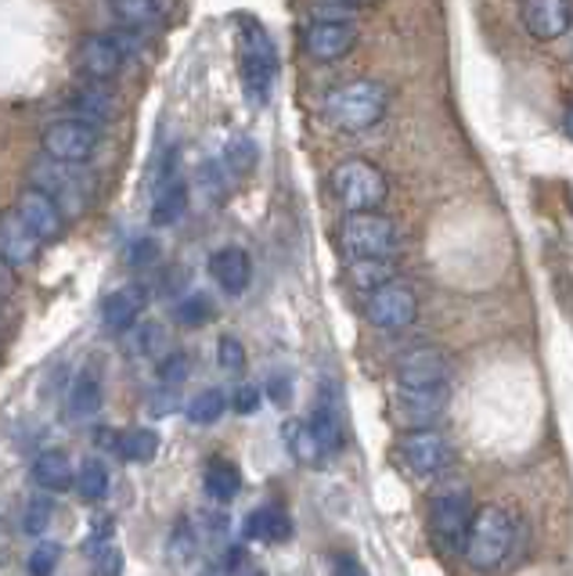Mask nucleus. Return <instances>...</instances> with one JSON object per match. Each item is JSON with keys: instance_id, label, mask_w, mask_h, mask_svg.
<instances>
[{"instance_id": "obj_4", "label": "nucleus", "mask_w": 573, "mask_h": 576, "mask_svg": "<svg viewBox=\"0 0 573 576\" xmlns=\"http://www.w3.org/2000/svg\"><path fill=\"white\" fill-rule=\"evenodd\" d=\"M239 55H242L245 98H250L253 104H267L271 90H275V76H278V47H275L271 33L260 22L242 19Z\"/></svg>"}, {"instance_id": "obj_45", "label": "nucleus", "mask_w": 573, "mask_h": 576, "mask_svg": "<svg viewBox=\"0 0 573 576\" xmlns=\"http://www.w3.org/2000/svg\"><path fill=\"white\" fill-rule=\"evenodd\" d=\"M199 533H206L210 541H220V536L228 533V519H224V516H202Z\"/></svg>"}, {"instance_id": "obj_28", "label": "nucleus", "mask_w": 573, "mask_h": 576, "mask_svg": "<svg viewBox=\"0 0 573 576\" xmlns=\"http://www.w3.org/2000/svg\"><path fill=\"white\" fill-rule=\"evenodd\" d=\"M69 104H73V112L80 115V120H87V123H95V126H101V123H109L112 115H115V101H112V95L106 87H98V80L90 84V87H80V90H73V98H69Z\"/></svg>"}, {"instance_id": "obj_43", "label": "nucleus", "mask_w": 573, "mask_h": 576, "mask_svg": "<svg viewBox=\"0 0 573 576\" xmlns=\"http://www.w3.org/2000/svg\"><path fill=\"white\" fill-rule=\"evenodd\" d=\"M267 397L275 400L278 408H285V403L293 400V383H289V378H285V375H275V378H271V383H267Z\"/></svg>"}, {"instance_id": "obj_5", "label": "nucleus", "mask_w": 573, "mask_h": 576, "mask_svg": "<svg viewBox=\"0 0 573 576\" xmlns=\"http://www.w3.org/2000/svg\"><path fill=\"white\" fill-rule=\"evenodd\" d=\"M469 522H473L469 487H448L429 501V536H433L440 555H465Z\"/></svg>"}, {"instance_id": "obj_10", "label": "nucleus", "mask_w": 573, "mask_h": 576, "mask_svg": "<svg viewBox=\"0 0 573 576\" xmlns=\"http://www.w3.org/2000/svg\"><path fill=\"white\" fill-rule=\"evenodd\" d=\"M41 148L51 159H62V163H90L95 152L101 148V130L87 120H62V123H51L44 134H41Z\"/></svg>"}, {"instance_id": "obj_34", "label": "nucleus", "mask_w": 573, "mask_h": 576, "mask_svg": "<svg viewBox=\"0 0 573 576\" xmlns=\"http://www.w3.org/2000/svg\"><path fill=\"white\" fill-rule=\"evenodd\" d=\"M51 519H55V501L47 497V490L41 497H33L30 505H25V516H22V530L30 533V536H41L47 527H51Z\"/></svg>"}, {"instance_id": "obj_20", "label": "nucleus", "mask_w": 573, "mask_h": 576, "mask_svg": "<svg viewBox=\"0 0 573 576\" xmlns=\"http://www.w3.org/2000/svg\"><path fill=\"white\" fill-rule=\"evenodd\" d=\"M570 22L573 15L566 0H524V25L533 41H559Z\"/></svg>"}, {"instance_id": "obj_7", "label": "nucleus", "mask_w": 573, "mask_h": 576, "mask_svg": "<svg viewBox=\"0 0 573 576\" xmlns=\"http://www.w3.org/2000/svg\"><path fill=\"white\" fill-rule=\"evenodd\" d=\"M332 195L346 209H379L386 202V177L368 159H346L329 177Z\"/></svg>"}, {"instance_id": "obj_16", "label": "nucleus", "mask_w": 573, "mask_h": 576, "mask_svg": "<svg viewBox=\"0 0 573 576\" xmlns=\"http://www.w3.org/2000/svg\"><path fill=\"white\" fill-rule=\"evenodd\" d=\"M354 44H357V33H354V25H350L346 19H315L307 25V33H304L307 55L318 58V62L343 58Z\"/></svg>"}, {"instance_id": "obj_49", "label": "nucleus", "mask_w": 573, "mask_h": 576, "mask_svg": "<svg viewBox=\"0 0 573 576\" xmlns=\"http://www.w3.org/2000/svg\"><path fill=\"white\" fill-rule=\"evenodd\" d=\"M361 4H368V0H361Z\"/></svg>"}, {"instance_id": "obj_39", "label": "nucleus", "mask_w": 573, "mask_h": 576, "mask_svg": "<svg viewBox=\"0 0 573 576\" xmlns=\"http://www.w3.org/2000/svg\"><path fill=\"white\" fill-rule=\"evenodd\" d=\"M58 562H62V544L44 541V544H36L33 552H30V562H25V569H30L33 576H47V573L58 569Z\"/></svg>"}, {"instance_id": "obj_24", "label": "nucleus", "mask_w": 573, "mask_h": 576, "mask_svg": "<svg viewBox=\"0 0 573 576\" xmlns=\"http://www.w3.org/2000/svg\"><path fill=\"white\" fill-rule=\"evenodd\" d=\"M202 490H206L210 501L231 505L234 497H239V490H242L239 465L228 462V457H210V462H206V473H202Z\"/></svg>"}, {"instance_id": "obj_9", "label": "nucleus", "mask_w": 573, "mask_h": 576, "mask_svg": "<svg viewBox=\"0 0 573 576\" xmlns=\"http://www.w3.org/2000/svg\"><path fill=\"white\" fill-rule=\"evenodd\" d=\"M188 209V185L177 174L174 152L166 148L159 159L152 163V224L155 228H170L185 217Z\"/></svg>"}, {"instance_id": "obj_31", "label": "nucleus", "mask_w": 573, "mask_h": 576, "mask_svg": "<svg viewBox=\"0 0 573 576\" xmlns=\"http://www.w3.org/2000/svg\"><path fill=\"white\" fill-rule=\"evenodd\" d=\"M228 403H231V400H228L220 389H202L199 397H191V400H188L185 414H188V422H191V425H213V422H220V418H224Z\"/></svg>"}, {"instance_id": "obj_42", "label": "nucleus", "mask_w": 573, "mask_h": 576, "mask_svg": "<svg viewBox=\"0 0 573 576\" xmlns=\"http://www.w3.org/2000/svg\"><path fill=\"white\" fill-rule=\"evenodd\" d=\"M163 389H155L152 397H148V411L152 414H170L177 403H180V397H177V386H166V383H159Z\"/></svg>"}, {"instance_id": "obj_23", "label": "nucleus", "mask_w": 573, "mask_h": 576, "mask_svg": "<svg viewBox=\"0 0 573 576\" xmlns=\"http://www.w3.org/2000/svg\"><path fill=\"white\" fill-rule=\"evenodd\" d=\"M101 403H106V392H101V383L90 372L76 375L69 383V392H65V414L73 418V422H90Z\"/></svg>"}, {"instance_id": "obj_36", "label": "nucleus", "mask_w": 573, "mask_h": 576, "mask_svg": "<svg viewBox=\"0 0 573 576\" xmlns=\"http://www.w3.org/2000/svg\"><path fill=\"white\" fill-rule=\"evenodd\" d=\"M170 558L174 562H188L195 552H199V530L191 527L188 519H177V527H174V533H170Z\"/></svg>"}, {"instance_id": "obj_33", "label": "nucleus", "mask_w": 573, "mask_h": 576, "mask_svg": "<svg viewBox=\"0 0 573 576\" xmlns=\"http://www.w3.org/2000/svg\"><path fill=\"white\" fill-rule=\"evenodd\" d=\"M256 159H260V148H256V141H253V137L239 134V137H231V141H228V148H224V166L231 169L234 177L250 174V169L256 166Z\"/></svg>"}, {"instance_id": "obj_32", "label": "nucleus", "mask_w": 573, "mask_h": 576, "mask_svg": "<svg viewBox=\"0 0 573 576\" xmlns=\"http://www.w3.org/2000/svg\"><path fill=\"white\" fill-rule=\"evenodd\" d=\"M213 313H217V307H213V299L206 296V292H191V296H185L174 307V318L185 324V329H199V324H210Z\"/></svg>"}, {"instance_id": "obj_26", "label": "nucleus", "mask_w": 573, "mask_h": 576, "mask_svg": "<svg viewBox=\"0 0 573 576\" xmlns=\"http://www.w3.org/2000/svg\"><path fill=\"white\" fill-rule=\"evenodd\" d=\"M112 451L130 465H148L155 454H159V432L145 429V425H130L123 432H115Z\"/></svg>"}, {"instance_id": "obj_35", "label": "nucleus", "mask_w": 573, "mask_h": 576, "mask_svg": "<svg viewBox=\"0 0 573 576\" xmlns=\"http://www.w3.org/2000/svg\"><path fill=\"white\" fill-rule=\"evenodd\" d=\"M350 278H354V285L361 288V292H372V288H379L383 281H389V259H354Z\"/></svg>"}, {"instance_id": "obj_29", "label": "nucleus", "mask_w": 573, "mask_h": 576, "mask_svg": "<svg viewBox=\"0 0 573 576\" xmlns=\"http://www.w3.org/2000/svg\"><path fill=\"white\" fill-rule=\"evenodd\" d=\"M109 11L134 30H152L163 22V0H109Z\"/></svg>"}, {"instance_id": "obj_18", "label": "nucleus", "mask_w": 573, "mask_h": 576, "mask_svg": "<svg viewBox=\"0 0 573 576\" xmlns=\"http://www.w3.org/2000/svg\"><path fill=\"white\" fill-rule=\"evenodd\" d=\"M76 62H80L84 76H90V80L106 84V80H115V76L123 73L126 65V55L123 47L115 44V36H87V41L80 44V55H76Z\"/></svg>"}, {"instance_id": "obj_15", "label": "nucleus", "mask_w": 573, "mask_h": 576, "mask_svg": "<svg viewBox=\"0 0 573 576\" xmlns=\"http://www.w3.org/2000/svg\"><path fill=\"white\" fill-rule=\"evenodd\" d=\"M394 378H397V386H448L451 361L444 357V350L419 346L397 361Z\"/></svg>"}, {"instance_id": "obj_25", "label": "nucleus", "mask_w": 573, "mask_h": 576, "mask_svg": "<svg viewBox=\"0 0 573 576\" xmlns=\"http://www.w3.org/2000/svg\"><path fill=\"white\" fill-rule=\"evenodd\" d=\"M33 483L47 494H62L69 490L76 483V468L69 462V454L62 451H44L41 457L33 462Z\"/></svg>"}, {"instance_id": "obj_44", "label": "nucleus", "mask_w": 573, "mask_h": 576, "mask_svg": "<svg viewBox=\"0 0 573 576\" xmlns=\"http://www.w3.org/2000/svg\"><path fill=\"white\" fill-rule=\"evenodd\" d=\"M155 253H159V245H155L152 239H141V242H134V248H130V264L134 267H141V264H148V259H155Z\"/></svg>"}, {"instance_id": "obj_47", "label": "nucleus", "mask_w": 573, "mask_h": 576, "mask_svg": "<svg viewBox=\"0 0 573 576\" xmlns=\"http://www.w3.org/2000/svg\"><path fill=\"white\" fill-rule=\"evenodd\" d=\"M335 573H364V566L354 555H340L335 558Z\"/></svg>"}, {"instance_id": "obj_11", "label": "nucleus", "mask_w": 573, "mask_h": 576, "mask_svg": "<svg viewBox=\"0 0 573 576\" xmlns=\"http://www.w3.org/2000/svg\"><path fill=\"white\" fill-rule=\"evenodd\" d=\"M397 457L415 476H437L451 465V443L437 425H422V429H411L408 436H400Z\"/></svg>"}, {"instance_id": "obj_6", "label": "nucleus", "mask_w": 573, "mask_h": 576, "mask_svg": "<svg viewBox=\"0 0 573 576\" xmlns=\"http://www.w3.org/2000/svg\"><path fill=\"white\" fill-rule=\"evenodd\" d=\"M76 166L80 163H62V159H51L47 155V159L33 163V169H30L33 188H44L47 195H55L65 213H84L90 199H95V180Z\"/></svg>"}, {"instance_id": "obj_41", "label": "nucleus", "mask_w": 573, "mask_h": 576, "mask_svg": "<svg viewBox=\"0 0 573 576\" xmlns=\"http://www.w3.org/2000/svg\"><path fill=\"white\" fill-rule=\"evenodd\" d=\"M260 403H264V392H260L256 386H250V383H242L239 389L231 392V408L239 414H256Z\"/></svg>"}, {"instance_id": "obj_2", "label": "nucleus", "mask_w": 573, "mask_h": 576, "mask_svg": "<svg viewBox=\"0 0 573 576\" xmlns=\"http://www.w3.org/2000/svg\"><path fill=\"white\" fill-rule=\"evenodd\" d=\"M516 541V522L513 516L498 505H484L480 512H473L465 536V562L473 569H494L502 566L513 552Z\"/></svg>"}, {"instance_id": "obj_14", "label": "nucleus", "mask_w": 573, "mask_h": 576, "mask_svg": "<svg viewBox=\"0 0 573 576\" xmlns=\"http://www.w3.org/2000/svg\"><path fill=\"white\" fill-rule=\"evenodd\" d=\"M44 239L33 231V224L25 220L19 209H4L0 213V256L15 267H30L41 256Z\"/></svg>"}, {"instance_id": "obj_48", "label": "nucleus", "mask_w": 573, "mask_h": 576, "mask_svg": "<svg viewBox=\"0 0 573 576\" xmlns=\"http://www.w3.org/2000/svg\"><path fill=\"white\" fill-rule=\"evenodd\" d=\"M563 130H566V137L573 141V104H570L566 115H563Z\"/></svg>"}, {"instance_id": "obj_17", "label": "nucleus", "mask_w": 573, "mask_h": 576, "mask_svg": "<svg viewBox=\"0 0 573 576\" xmlns=\"http://www.w3.org/2000/svg\"><path fill=\"white\" fill-rule=\"evenodd\" d=\"M15 209H19L25 220H30L33 231L41 234L44 242H55L58 234L65 231V209L58 206L55 195H47L44 188H25L19 195Z\"/></svg>"}, {"instance_id": "obj_21", "label": "nucleus", "mask_w": 573, "mask_h": 576, "mask_svg": "<svg viewBox=\"0 0 573 576\" xmlns=\"http://www.w3.org/2000/svg\"><path fill=\"white\" fill-rule=\"evenodd\" d=\"M210 274L213 281L224 288L228 296H242L253 281V259L239 245H224L210 256Z\"/></svg>"}, {"instance_id": "obj_22", "label": "nucleus", "mask_w": 573, "mask_h": 576, "mask_svg": "<svg viewBox=\"0 0 573 576\" xmlns=\"http://www.w3.org/2000/svg\"><path fill=\"white\" fill-rule=\"evenodd\" d=\"M245 536L260 544H282L293 536V519L285 516L278 505L253 508V512L245 516Z\"/></svg>"}, {"instance_id": "obj_46", "label": "nucleus", "mask_w": 573, "mask_h": 576, "mask_svg": "<svg viewBox=\"0 0 573 576\" xmlns=\"http://www.w3.org/2000/svg\"><path fill=\"white\" fill-rule=\"evenodd\" d=\"M15 292V264H8L4 256H0V299H8Z\"/></svg>"}, {"instance_id": "obj_27", "label": "nucleus", "mask_w": 573, "mask_h": 576, "mask_svg": "<svg viewBox=\"0 0 573 576\" xmlns=\"http://www.w3.org/2000/svg\"><path fill=\"white\" fill-rule=\"evenodd\" d=\"M282 436H285V447H289V454H293L304 468H321V462L329 457V454H324L318 432H315V425H310V422H285Z\"/></svg>"}, {"instance_id": "obj_37", "label": "nucleus", "mask_w": 573, "mask_h": 576, "mask_svg": "<svg viewBox=\"0 0 573 576\" xmlns=\"http://www.w3.org/2000/svg\"><path fill=\"white\" fill-rule=\"evenodd\" d=\"M217 364L228 375H242L245 372V346L239 335H220L217 343Z\"/></svg>"}, {"instance_id": "obj_30", "label": "nucleus", "mask_w": 573, "mask_h": 576, "mask_svg": "<svg viewBox=\"0 0 573 576\" xmlns=\"http://www.w3.org/2000/svg\"><path fill=\"white\" fill-rule=\"evenodd\" d=\"M73 490L76 497H80L84 505H98V501H106L109 497V468L101 465V462H84L80 468H76V483H73Z\"/></svg>"}, {"instance_id": "obj_3", "label": "nucleus", "mask_w": 573, "mask_h": 576, "mask_svg": "<svg viewBox=\"0 0 573 576\" xmlns=\"http://www.w3.org/2000/svg\"><path fill=\"white\" fill-rule=\"evenodd\" d=\"M386 112V87L375 80H354L343 84L340 90H332L324 98V115L335 130L343 134H361V130H372L383 120Z\"/></svg>"}, {"instance_id": "obj_8", "label": "nucleus", "mask_w": 573, "mask_h": 576, "mask_svg": "<svg viewBox=\"0 0 573 576\" xmlns=\"http://www.w3.org/2000/svg\"><path fill=\"white\" fill-rule=\"evenodd\" d=\"M419 313V296L415 288L400 278H389L379 288H372L368 299H364V321L379 332H400L408 329Z\"/></svg>"}, {"instance_id": "obj_40", "label": "nucleus", "mask_w": 573, "mask_h": 576, "mask_svg": "<svg viewBox=\"0 0 573 576\" xmlns=\"http://www.w3.org/2000/svg\"><path fill=\"white\" fill-rule=\"evenodd\" d=\"M134 353H141V357H159V353H166V332L159 324H145V329L134 335Z\"/></svg>"}, {"instance_id": "obj_12", "label": "nucleus", "mask_w": 573, "mask_h": 576, "mask_svg": "<svg viewBox=\"0 0 573 576\" xmlns=\"http://www.w3.org/2000/svg\"><path fill=\"white\" fill-rule=\"evenodd\" d=\"M389 403H394V414L400 425H408V429L437 425L448 411V389L444 386H397L389 392Z\"/></svg>"}, {"instance_id": "obj_13", "label": "nucleus", "mask_w": 573, "mask_h": 576, "mask_svg": "<svg viewBox=\"0 0 573 576\" xmlns=\"http://www.w3.org/2000/svg\"><path fill=\"white\" fill-rule=\"evenodd\" d=\"M148 310V288L130 281L101 299V329L109 335H126Z\"/></svg>"}, {"instance_id": "obj_19", "label": "nucleus", "mask_w": 573, "mask_h": 576, "mask_svg": "<svg viewBox=\"0 0 573 576\" xmlns=\"http://www.w3.org/2000/svg\"><path fill=\"white\" fill-rule=\"evenodd\" d=\"M310 425H315L318 440L324 454H340L343 443H346V418H343V403H340V392L335 389H321L318 392V408L310 414Z\"/></svg>"}, {"instance_id": "obj_38", "label": "nucleus", "mask_w": 573, "mask_h": 576, "mask_svg": "<svg viewBox=\"0 0 573 576\" xmlns=\"http://www.w3.org/2000/svg\"><path fill=\"white\" fill-rule=\"evenodd\" d=\"M188 372H191V361H188V353H180V350H166L163 353V361H159V383H166V386H180L188 378Z\"/></svg>"}, {"instance_id": "obj_1", "label": "nucleus", "mask_w": 573, "mask_h": 576, "mask_svg": "<svg viewBox=\"0 0 573 576\" xmlns=\"http://www.w3.org/2000/svg\"><path fill=\"white\" fill-rule=\"evenodd\" d=\"M340 248L350 259H389L400 248V228L379 209H346Z\"/></svg>"}]
</instances>
